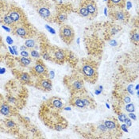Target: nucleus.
<instances>
[{"instance_id": "obj_29", "label": "nucleus", "mask_w": 139, "mask_h": 139, "mask_svg": "<svg viewBox=\"0 0 139 139\" xmlns=\"http://www.w3.org/2000/svg\"><path fill=\"white\" fill-rule=\"evenodd\" d=\"M134 106L131 103H127V105L126 106V111H127L128 112H134Z\"/></svg>"}, {"instance_id": "obj_4", "label": "nucleus", "mask_w": 139, "mask_h": 139, "mask_svg": "<svg viewBox=\"0 0 139 139\" xmlns=\"http://www.w3.org/2000/svg\"><path fill=\"white\" fill-rule=\"evenodd\" d=\"M110 17L122 24H126L130 19V14L124 9H110Z\"/></svg>"}, {"instance_id": "obj_17", "label": "nucleus", "mask_w": 139, "mask_h": 139, "mask_svg": "<svg viewBox=\"0 0 139 139\" xmlns=\"http://www.w3.org/2000/svg\"><path fill=\"white\" fill-rule=\"evenodd\" d=\"M0 113L6 117H10L12 115V111H11V107L6 103H3L0 106Z\"/></svg>"}, {"instance_id": "obj_9", "label": "nucleus", "mask_w": 139, "mask_h": 139, "mask_svg": "<svg viewBox=\"0 0 139 139\" xmlns=\"http://www.w3.org/2000/svg\"><path fill=\"white\" fill-rule=\"evenodd\" d=\"M13 29H14V34L22 38H28L30 37V35H31L29 29L23 24H22L20 26L19 25L15 26L13 28Z\"/></svg>"}, {"instance_id": "obj_15", "label": "nucleus", "mask_w": 139, "mask_h": 139, "mask_svg": "<svg viewBox=\"0 0 139 139\" xmlns=\"http://www.w3.org/2000/svg\"><path fill=\"white\" fill-rule=\"evenodd\" d=\"M70 104L72 105L73 106H76V107H79L81 108V109H84L86 108L85 106H84L82 99L80 98V96H77V95H72L71 99H70Z\"/></svg>"}, {"instance_id": "obj_27", "label": "nucleus", "mask_w": 139, "mask_h": 139, "mask_svg": "<svg viewBox=\"0 0 139 139\" xmlns=\"http://www.w3.org/2000/svg\"><path fill=\"white\" fill-rule=\"evenodd\" d=\"M5 10H6V3L3 1H2V0H0V17L4 14Z\"/></svg>"}, {"instance_id": "obj_22", "label": "nucleus", "mask_w": 139, "mask_h": 139, "mask_svg": "<svg viewBox=\"0 0 139 139\" xmlns=\"http://www.w3.org/2000/svg\"><path fill=\"white\" fill-rule=\"evenodd\" d=\"M77 13H78V14L80 15V16H81V17H83V18H90L89 12L88 11L86 7L84 6V5L80 6L79 7L78 10H77Z\"/></svg>"}, {"instance_id": "obj_42", "label": "nucleus", "mask_w": 139, "mask_h": 139, "mask_svg": "<svg viewBox=\"0 0 139 139\" xmlns=\"http://www.w3.org/2000/svg\"><path fill=\"white\" fill-rule=\"evenodd\" d=\"M6 72L5 68H0V74H4Z\"/></svg>"}, {"instance_id": "obj_40", "label": "nucleus", "mask_w": 139, "mask_h": 139, "mask_svg": "<svg viewBox=\"0 0 139 139\" xmlns=\"http://www.w3.org/2000/svg\"><path fill=\"white\" fill-rule=\"evenodd\" d=\"M124 102H125L126 103H130V98L129 96H126V97L124 98Z\"/></svg>"}, {"instance_id": "obj_45", "label": "nucleus", "mask_w": 139, "mask_h": 139, "mask_svg": "<svg viewBox=\"0 0 139 139\" xmlns=\"http://www.w3.org/2000/svg\"><path fill=\"white\" fill-rule=\"evenodd\" d=\"M9 49H10V52H11V54H13V55H14V50H13V49L11 48V47H9Z\"/></svg>"}, {"instance_id": "obj_18", "label": "nucleus", "mask_w": 139, "mask_h": 139, "mask_svg": "<svg viewBox=\"0 0 139 139\" xmlns=\"http://www.w3.org/2000/svg\"><path fill=\"white\" fill-rule=\"evenodd\" d=\"M18 78L23 83L29 84L31 83V76H30V75L27 72H20L18 74Z\"/></svg>"}, {"instance_id": "obj_36", "label": "nucleus", "mask_w": 139, "mask_h": 139, "mask_svg": "<svg viewBox=\"0 0 139 139\" xmlns=\"http://www.w3.org/2000/svg\"><path fill=\"white\" fill-rule=\"evenodd\" d=\"M64 128H65L64 126H63V125H61V124H57V125L55 126V130H58V131L62 130Z\"/></svg>"}, {"instance_id": "obj_20", "label": "nucleus", "mask_w": 139, "mask_h": 139, "mask_svg": "<svg viewBox=\"0 0 139 139\" xmlns=\"http://www.w3.org/2000/svg\"><path fill=\"white\" fill-rule=\"evenodd\" d=\"M49 103L51 104V106L56 109H60L63 106V103L62 101L60 100V99L57 98V97H53L49 100Z\"/></svg>"}, {"instance_id": "obj_44", "label": "nucleus", "mask_w": 139, "mask_h": 139, "mask_svg": "<svg viewBox=\"0 0 139 139\" xmlns=\"http://www.w3.org/2000/svg\"><path fill=\"white\" fill-rule=\"evenodd\" d=\"M20 49H21V51H22V50H26L27 48L26 47V45H24V46H22V47L20 48Z\"/></svg>"}, {"instance_id": "obj_2", "label": "nucleus", "mask_w": 139, "mask_h": 139, "mask_svg": "<svg viewBox=\"0 0 139 139\" xmlns=\"http://www.w3.org/2000/svg\"><path fill=\"white\" fill-rule=\"evenodd\" d=\"M64 83L72 95L74 93H80L84 90V83L83 79L80 76L76 75L65 76L64 79Z\"/></svg>"}, {"instance_id": "obj_14", "label": "nucleus", "mask_w": 139, "mask_h": 139, "mask_svg": "<svg viewBox=\"0 0 139 139\" xmlns=\"http://www.w3.org/2000/svg\"><path fill=\"white\" fill-rule=\"evenodd\" d=\"M80 98L82 99L84 106H85V107L90 108V109H94V108H95L96 103L94 101V99H92L91 96L87 95H82L80 96Z\"/></svg>"}, {"instance_id": "obj_21", "label": "nucleus", "mask_w": 139, "mask_h": 139, "mask_svg": "<svg viewBox=\"0 0 139 139\" xmlns=\"http://www.w3.org/2000/svg\"><path fill=\"white\" fill-rule=\"evenodd\" d=\"M130 41L134 45H137L139 43V35L137 29H134L130 33Z\"/></svg>"}, {"instance_id": "obj_8", "label": "nucleus", "mask_w": 139, "mask_h": 139, "mask_svg": "<svg viewBox=\"0 0 139 139\" xmlns=\"http://www.w3.org/2000/svg\"><path fill=\"white\" fill-rule=\"evenodd\" d=\"M32 72L36 76H40L41 78L48 76V70L42 60H38L32 68Z\"/></svg>"}, {"instance_id": "obj_12", "label": "nucleus", "mask_w": 139, "mask_h": 139, "mask_svg": "<svg viewBox=\"0 0 139 139\" xmlns=\"http://www.w3.org/2000/svg\"><path fill=\"white\" fill-rule=\"evenodd\" d=\"M107 6L109 9H124L126 0H107Z\"/></svg>"}, {"instance_id": "obj_6", "label": "nucleus", "mask_w": 139, "mask_h": 139, "mask_svg": "<svg viewBox=\"0 0 139 139\" xmlns=\"http://www.w3.org/2000/svg\"><path fill=\"white\" fill-rule=\"evenodd\" d=\"M49 52L51 56V60L58 64L63 63L67 58V52L62 49L54 47Z\"/></svg>"}, {"instance_id": "obj_28", "label": "nucleus", "mask_w": 139, "mask_h": 139, "mask_svg": "<svg viewBox=\"0 0 139 139\" xmlns=\"http://www.w3.org/2000/svg\"><path fill=\"white\" fill-rule=\"evenodd\" d=\"M41 56L45 60H51V56L48 51H45L41 53Z\"/></svg>"}, {"instance_id": "obj_38", "label": "nucleus", "mask_w": 139, "mask_h": 139, "mask_svg": "<svg viewBox=\"0 0 139 139\" xmlns=\"http://www.w3.org/2000/svg\"><path fill=\"white\" fill-rule=\"evenodd\" d=\"M2 27H3V29H4L5 30H6V31H7V32H8V33H11V28H9L8 26H6L5 25H3V26H2Z\"/></svg>"}, {"instance_id": "obj_24", "label": "nucleus", "mask_w": 139, "mask_h": 139, "mask_svg": "<svg viewBox=\"0 0 139 139\" xmlns=\"http://www.w3.org/2000/svg\"><path fill=\"white\" fill-rule=\"evenodd\" d=\"M25 45L27 49H33L34 48L37 47L36 42L34 39H27L25 41Z\"/></svg>"}, {"instance_id": "obj_35", "label": "nucleus", "mask_w": 139, "mask_h": 139, "mask_svg": "<svg viewBox=\"0 0 139 139\" xmlns=\"http://www.w3.org/2000/svg\"><path fill=\"white\" fill-rule=\"evenodd\" d=\"M6 42H7V44L8 45H12L13 43H14V41H13V39L10 37H6Z\"/></svg>"}, {"instance_id": "obj_32", "label": "nucleus", "mask_w": 139, "mask_h": 139, "mask_svg": "<svg viewBox=\"0 0 139 139\" xmlns=\"http://www.w3.org/2000/svg\"><path fill=\"white\" fill-rule=\"evenodd\" d=\"M20 54H21V56L23 57H29V53L26 50H22Z\"/></svg>"}, {"instance_id": "obj_37", "label": "nucleus", "mask_w": 139, "mask_h": 139, "mask_svg": "<svg viewBox=\"0 0 139 139\" xmlns=\"http://www.w3.org/2000/svg\"><path fill=\"white\" fill-rule=\"evenodd\" d=\"M45 28L47 29L48 30H49V32H50L51 34H56V32H55V30H54L52 28H51V27H49V26H45Z\"/></svg>"}, {"instance_id": "obj_23", "label": "nucleus", "mask_w": 139, "mask_h": 139, "mask_svg": "<svg viewBox=\"0 0 139 139\" xmlns=\"http://www.w3.org/2000/svg\"><path fill=\"white\" fill-rule=\"evenodd\" d=\"M19 63L23 67H28L30 64H31V59L29 57H22L19 59Z\"/></svg>"}, {"instance_id": "obj_39", "label": "nucleus", "mask_w": 139, "mask_h": 139, "mask_svg": "<svg viewBox=\"0 0 139 139\" xmlns=\"http://www.w3.org/2000/svg\"><path fill=\"white\" fill-rule=\"evenodd\" d=\"M120 129L122 130L123 131H125V132H128V129H127V126H126V124L125 125H122L120 126Z\"/></svg>"}, {"instance_id": "obj_43", "label": "nucleus", "mask_w": 139, "mask_h": 139, "mask_svg": "<svg viewBox=\"0 0 139 139\" xmlns=\"http://www.w3.org/2000/svg\"><path fill=\"white\" fill-rule=\"evenodd\" d=\"M110 44H111V45H117V42L113 40V41H111L110 42Z\"/></svg>"}, {"instance_id": "obj_13", "label": "nucleus", "mask_w": 139, "mask_h": 139, "mask_svg": "<svg viewBox=\"0 0 139 139\" xmlns=\"http://www.w3.org/2000/svg\"><path fill=\"white\" fill-rule=\"evenodd\" d=\"M37 13L40 15V17H41L42 18L47 21H51L50 19L52 18V13L49 8V6H40L39 9L37 10Z\"/></svg>"}, {"instance_id": "obj_47", "label": "nucleus", "mask_w": 139, "mask_h": 139, "mask_svg": "<svg viewBox=\"0 0 139 139\" xmlns=\"http://www.w3.org/2000/svg\"><path fill=\"white\" fill-rule=\"evenodd\" d=\"M105 1H107V0H105Z\"/></svg>"}, {"instance_id": "obj_5", "label": "nucleus", "mask_w": 139, "mask_h": 139, "mask_svg": "<svg viewBox=\"0 0 139 139\" xmlns=\"http://www.w3.org/2000/svg\"><path fill=\"white\" fill-rule=\"evenodd\" d=\"M7 14H8L11 18V19L14 22L15 25L17 24L22 25L26 20V17L25 16V14L23 13V11L20 8H18V7L12 6L8 10Z\"/></svg>"}, {"instance_id": "obj_31", "label": "nucleus", "mask_w": 139, "mask_h": 139, "mask_svg": "<svg viewBox=\"0 0 139 139\" xmlns=\"http://www.w3.org/2000/svg\"><path fill=\"white\" fill-rule=\"evenodd\" d=\"M126 118H127V116H126V114H119V121H121L122 122H124Z\"/></svg>"}, {"instance_id": "obj_10", "label": "nucleus", "mask_w": 139, "mask_h": 139, "mask_svg": "<svg viewBox=\"0 0 139 139\" xmlns=\"http://www.w3.org/2000/svg\"><path fill=\"white\" fill-rule=\"evenodd\" d=\"M90 14V18H94L98 14V6L94 0H86L83 3Z\"/></svg>"}, {"instance_id": "obj_46", "label": "nucleus", "mask_w": 139, "mask_h": 139, "mask_svg": "<svg viewBox=\"0 0 139 139\" xmlns=\"http://www.w3.org/2000/svg\"><path fill=\"white\" fill-rule=\"evenodd\" d=\"M25 119H26L27 122H29V118H25Z\"/></svg>"}, {"instance_id": "obj_16", "label": "nucleus", "mask_w": 139, "mask_h": 139, "mask_svg": "<svg viewBox=\"0 0 139 139\" xmlns=\"http://www.w3.org/2000/svg\"><path fill=\"white\" fill-rule=\"evenodd\" d=\"M0 22H1L3 25L10 26V28H14L15 26H16V25H15L14 22L11 19V18L7 14L3 15V16L2 17V18H1V20H0Z\"/></svg>"}, {"instance_id": "obj_34", "label": "nucleus", "mask_w": 139, "mask_h": 139, "mask_svg": "<svg viewBox=\"0 0 139 139\" xmlns=\"http://www.w3.org/2000/svg\"><path fill=\"white\" fill-rule=\"evenodd\" d=\"M7 100H8L9 103H16V99H15L14 97H13V96L8 97V98H7Z\"/></svg>"}, {"instance_id": "obj_33", "label": "nucleus", "mask_w": 139, "mask_h": 139, "mask_svg": "<svg viewBox=\"0 0 139 139\" xmlns=\"http://www.w3.org/2000/svg\"><path fill=\"white\" fill-rule=\"evenodd\" d=\"M124 122L126 123V126L127 127H130V126H131V125H132V122H131V120L129 118H126Z\"/></svg>"}, {"instance_id": "obj_25", "label": "nucleus", "mask_w": 139, "mask_h": 139, "mask_svg": "<svg viewBox=\"0 0 139 139\" xmlns=\"http://www.w3.org/2000/svg\"><path fill=\"white\" fill-rule=\"evenodd\" d=\"M30 55H31V57H34L35 59H39L41 57V54L38 52V51H37L35 49L31 50V52H30Z\"/></svg>"}, {"instance_id": "obj_30", "label": "nucleus", "mask_w": 139, "mask_h": 139, "mask_svg": "<svg viewBox=\"0 0 139 139\" xmlns=\"http://www.w3.org/2000/svg\"><path fill=\"white\" fill-rule=\"evenodd\" d=\"M119 29H118L115 26H112L111 29V30H110V34H111V35L116 34L119 32Z\"/></svg>"}, {"instance_id": "obj_11", "label": "nucleus", "mask_w": 139, "mask_h": 139, "mask_svg": "<svg viewBox=\"0 0 139 139\" xmlns=\"http://www.w3.org/2000/svg\"><path fill=\"white\" fill-rule=\"evenodd\" d=\"M37 87L45 91H49L52 88V81L48 78H41L37 82Z\"/></svg>"}, {"instance_id": "obj_19", "label": "nucleus", "mask_w": 139, "mask_h": 139, "mask_svg": "<svg viewBox=\"0 0 139 139\" xmlns=\"http://www.w3.org/2000/svg\"><path fill=\"white\" fill-rule=\"evenodd\" d=\"M67 18H68L67 13L65 12V11H60L57 15L56 22H57V23H58L59 25H63L64 23L66 22Z\"/></svg>"}, {"instance_id": "obj_1", "label": "nucleus", "mask_w": 139, "mask_h": 139, "mask_svg": "<svg viewBox=\"0 0 139 139\" xmlns=\"http://www.w3.org/2000/svg\"><path fill=\"white\" fill-rule=\"evenodd\" d=\"M80 72L86 81L95 83L98 79V67L96 63L92 61H83L80 67Z\"/></svg>"}, {"instance_id": "obj_3", "label": "nucleus", "mask_w": 139, "mask_h": 139, "mask_svg": "<svg viewBox=\"0 0 139 139\" xmlns=\"http://www.w3.org/2000/svg\"><path fill=\"white\" fill-rule=\"evenodd\" d=\"M59 35L65 44L70 45L75 38V31L72 26L63 24L59 29Z\"/></svg>"}, {"instance_id": "obj_7", "label": "nucleus", "mask_w": 139, "mask_h": 139, "mask_svg": "<svg viewBox=\"0 0 139 139\" xmlns=\"http://www.w3.org/2000/svg\"><path fill=\"white\" fill-rule=\"evenodd\" d=\"M103 124L105 125L106 128L107 129L108 132H110V134L122 135L120 126L119 125L118 121L114 118H110V119H106L103 122Z\"/></svg>"}, {"instance_id": "obj_26", "label": "nucleus", "mask_w": 139, "mask_h": 139, "mask_svg": "<svg viewBox=\"0 0 139 139\" xmlns=\"http://www.w3.org/2000/svg\"><path fill=\"white\" fill-rule=\"evenodd\" d=\"M6 126L8 128H10V129H13V128H14L15 126H16V124H15V122L13 120L9 119V120H7L6 122Z\"/></svg>"}, {"instance_id": "obj_41", "label": "nucleus", "mask_w": 139, "mask_h": 139, "mask_svg": "<svg viewBox=\"0 0 139 139\" xmlns=\"http://www.w3.org/2000/svg\"><path fill=\"white\" fill-rule=\"evenodd\" d=\"M129 116L131 118V119H133L134 120L136 119V116H135V114H132V112H130V114H129Z\"/></svg>"}]
</instances>
